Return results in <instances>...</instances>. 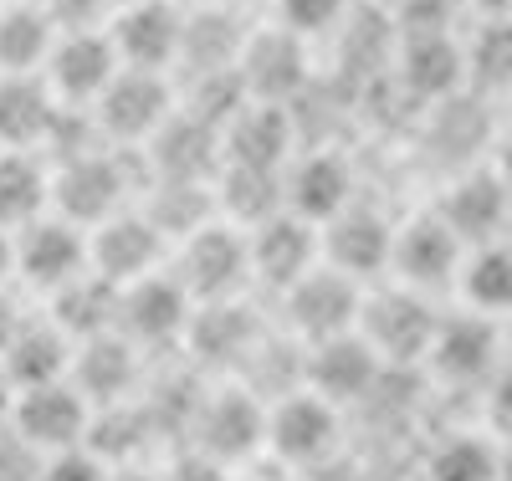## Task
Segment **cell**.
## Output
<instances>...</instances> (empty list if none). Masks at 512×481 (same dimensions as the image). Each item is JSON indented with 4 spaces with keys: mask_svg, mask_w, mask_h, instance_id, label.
I'll use <instances>...</instances> for the list:
<instances>
[{
    "mask_svg": "<svg viewBox=\"0 0 512 481\" xmlns=\"http://www.w3.org/2000/svg\"><path fill=\"white\" fill-rule=\"evenodd\" d=\"M175 277L185 282V292L200 302H236V292L251 282V241L236 221L210 215L205 226H195L190 236H180L175 251Z\"/></svg>",
    "mask_w": 512,
    "mask_h": 481,
    "instance_id": "obj_1",
    "label": "cell"
},
{
    "mask_svg": "<svg viewBox=\"0 0 512 481\" xmlns=\"http://www.w3.org/2000/svg\"><path fill=\"white\" fill-rule=\"evenodd\" d=\"M175 113H180V103H175L169 77L144 72V67H118L108 93L93 103V123L113 149H144Z\"/></svg>",
    "mask_w": 512,
    "mask_h": 481,
    "instance_id": "obj_2",
    "label": "cell"
},
{
    "mask_svg": "<svg viewBox=\"0 0 512 481\" xmlns=\"http://www.w3.org/2000/svg\"><path fill=\"white\" fill-rule=\"evenodd\" d=\"M52 210L62 221L93 231L103 226L108 215L128 210V174L123 159L113 149H88V154H72L62 164H52Z\"/></svg>",
    "mask_w": 512,
    "mask_h": 481,
    "instance_id": "obj_3",
    "label": "cell"
},
{
    "mask_svg": "<svg viewBox=\"0 0 512 481\" xmlns=\"http://www.w3.org/2000/svg\"><path fill=\"white\" fill-rule=\"evenodd\" d=\"M93 415H98L93 400L82 395L72 379H52V384L16 389L11 430L26 446H36L41 456H57V451H72V446H88Z\"/></svg>",
    "mask_w": 512,
    "mask_h": 481,
    "instance_id": "obj_4",
    "label": "cell"
},
{
    "mask_svg": "<svg viewBox=\"0 0 512 481\" xmlns=\"http://www.w3.org/2000/svg\"><path fill=\"white\" fill-rule=\"evenodd\" d=\"M93 272V256H88V231L62 221L57 210H47L41 221L16 231V277L36 292L57 297L62 287H72L77 277Z\"/></svg>",
    "mask_w": 512,
    "mask_h": 481,
    "instance_id": "obj_5",
    "label": "cell"
},
{
    "mask_svg": "<svg viewBox=\"0 0 512 481\" xmlns=\"http://www.w3.org/2000/svg\"><path fill=\"white\" fill-rule=\"evenodd\" d=\"M287 323L303 343H323L333 333H354L359 328V308H364V282L344 277L338 267L318 261L308 277H297L287 292Z\"/></svg>",
    "mask_w": 512,
    "mask_h": 481,
    "instance_id": "obj_6",
    "label": "cell"
},
{
    "mask_svg": "<svg viewBox=\"0 0 512 481\" xmlns=\"http://www.w3.org/2000/svg\"><path fill=\"white\" fill-rule=\"evenodd\" d=\"M436 313L425 308V292L415 287H390V292H374L364 297L359 308V333L374 343V354L384 364H410L431 354V338H436Z\"/></svg>",
    "mask_w": 512,
    "mask_h": 481,
    "instance_id": "obj_7",
    "label": "cell"
},
{
    "mask_svg": "<svg viewBox=\"0 0 512 481\" xmlns=\"http://www.w3.org/2000/svg\"><path fill=\"white\" fill-rule=\"evenodd\" d=\"M200 302L185 292V282L175 272H149L139 282L123 287V308H118V333L139 348H159V343H180L195 323Z\"/></svg>",
    "mask_w": 512,
    "mask_h": 481,
    "instance_id": "obj_8",
    "label": "cell"
},
{
    "mask_svg": "<svg viewBox=\"0 0 512 481\" xmlns=\"http://www.w3.org/2000/svg\"><path fill=\"white\" fill-rule=\"evenodd\" d=\"M88 256H93L98 277H108L113 287H128V282H139V277L164 267L169 236L159 231V221L149 210H118L103 226L88 231Z\"/></svg>",
    "mask_w": 512,
    "mask_h": 481,
    "instance_id": "obj_9",
    "label": "cell"
},
{
    "mask_svg": "<svg viewBox=\"0 0 512 481\" xmlns=\"http://www.w3.org/2000/svg\"><path fill=\"white\" fill-rule=\"evenodd\" d=\"M461 261H466V241L446 226V215H415L410 226L395 231V251H390V277L400 287L415 292H436L446 282L461 277Z\"/></svg>",
    "mask_w": 512,
    "mask_h": 481,
    "instance_id": "obj_10",
    "label": "cell"
},
{
    "mask_svg": "<svg viewBox=\"0 0 512 481\" xmlns=\"http://www.w3.org/2000/svg\"><path fill=\"white\" fill-rule=\"evenodd\" d=\"M113 47L123 67L144 72H169L180 62V36H185V11L175 0H128L113 11Z\"/></svg>",
    "mask_w": 512,
    "mask_h": 481,
    "instance_id": "obj_11",
    "label": "cell"
},
{
    "mask_svg": "<svg viewBox=\"0 0 512 481\" xmlns=\"http://www.w3.org/2000/svg\"><path fill=\"white\" fill-rule=\"evenodd\" d=\"M118 67H123V62H118L113 36L98 26V31H62L41 72H47L52 93H57L67 108H93V103L108 93V82L118 77Z\"/></svg>",
    "mask_w": 512,
    "mask_h": 481,
    "instance_id": "obj_12",
    "label": "cell"
},
{
    "mask_svg": "<svg viewBox=\"0 0 512 481\" xmlns=\"http://www.w3.org/2000/svg\"><path fill=\"white\" fill-rule=\"evenodd\" d=\"M384 374V359L374 354V343L354 328V333H333L323 343H308V359H303V384L313 395H323L328 405H354L364 400L374 379Z\"/></svg>",
    "mask_w": 512,
    "mask_h": 481,
    "instance_id": "obj_13",
    "label": "cell"
},
{
    "mask_svg": "<svg viewBox=\"0 0 512 481\" xmlns=\"http://www.w3.org/2000/svg\"><path fill=\"white\" fill-rule=\"evenodd\" d=\"M308 41L292 36L287 26H267V31H251L246 47H241V82L256 103H297L308 87Z\"/></svg>",
    "mask_w": 512,
    "mask_h": 481,
    "instance_id": "obj_14",
    "label": "cell"
},
{
    "mask_svg": "<svg viewBox=\"0 0 512 481\" xmlns=\"http://www.w3.org/2000/svg\"><path fill=\"white\" fill-rule=\"evenodd\" d=\"M246 241H251V277L277 287V292H287L297 277H308L323 261V231L313 221H303V215H292V210L251 226Z\"/></svg>",
    "mask_w": 512,
    "mask_h": 481,
    "instance_id": "obj_15",
    "label": "cell"
},
{
    "mask_svg": "<svg viewBox=\"0 0 512 481\" xmlns=\"http://www.w3.org/2000/svg\"><path fill=\"white\" fill-rule=\"evenodd\" d=\"M323 231V261L328 267H338L344 277H354V282H374V277H384L390 272V251H395V226L384 221L379 210H369V205H349V210H338L328 226H318Z\"/></svg>",
    "mask_w": 512,
    "mask_h": 481,
    "instance_id": "obj_16",
    "label": "cell"
},
{
    "mask_svg": "<svg viewBox=\"0 0 512 481\" xmlns=\"http://www.w3.org/2000/svg\"><path fill=\"white\" fill-rule=\"evenodd\" d=\"M282 190H287L292 215H303L313 226H328L338 210L354 205V164L338 149H308V154L287 159Z\"/></svg>",
    "mask_w": 512,
    "mask_h": 481,
    "instance_id": "obj_17",
    "label": "cell"
},
{
    "mask_svg": "<svg viewBox=\"0 0 512 481\" xmlns=\"http://www.w3.org/2000/svg\"><path fill=\"white\" fill-rule=\"evenodd\" d=\"M292 159V118L287 103H246L221 128V169H267L282 174Z\"/></svg>",
    "mask_w": 512,
    "mask_h": 481,
    "instance_id": "obj_18",
    "label": "cell"
},
{
    "mask_svg": "<svg viewBox=\"0 0 512 481\" xmlns=\"http://www.w3.org/2000/svg\"><path fill=\"white\" fill-rule=\"evenodd\" d=\"M395 77L400 93L415 103H446L456 98V87L466 82V47H456V36H400L395 47Z\"/></svg>",
    "mask_w": 512,
    "mask_h": 481,
    "instance_id": "obj_19",
    "label": "cell"
},
{
    "mask_svg": "<svg viewBox=\"0 0 512 481\" xmlns=\"http://www.w3.org/2000/svg\"><path fill=\"white\" fill-rule=\"evenodd\" d=\"M333 441H338V405H328L313 389L267 410V446L282 461H297V466L323 461L333 451Z\"/></svg>",
    "mask_w": 512,
    "mask_h": 481,
    "instance_id": "obj_20",
    "label": "cell"
},
{
    "mask_svg": "<svg viewBox=\"0 0 512 481\" xmlns=\"http://www.w3.org/2000/svg\"><path fill=\"white\" fill-rule=\"evenodd\" d=\"M195 435H200V451L210 461H241L256 446H267V410L246 389H221V395H210L200 405Z\"/></svg>",
    "mask_w": 512,
    "mask_h": 481,
    "instance_id": "obj_21",
    "label": "cell"
},
{
    "mask_svg": "<svg viewBox=\"0 0 512 481\" xmlns=\"http://www.w3.org/2000/svg\"><path fill=\"white\" fill-rule=\"evenodd\" d=\"M62 98L41 72H0V149H36L47 144Z\"/></svg>",
    "mask_w": 512,
    "mask_h": 481,
    "instance_id": "obj_22",
    "label": "cell"
},
{
    "mask_svg": "<svg viewBox=\"0 0 512 481\" xmlns=\"http://www.w3.org/2000/svg\"><path fill=\"white\" fill-rule=\"evenodd\" d=\"M139 379V343H128L123 333H98L82 338L72 354V384L93 400V410L123 405L128 389Z\"/></svg>",
    "mask_w": 512,
    "mask_h": 481,
    "instance_id": "obj_23",
    "label": "cell"
},
{
    "mask_svg": "<svg viewBox=\"0 0 512 481\" xmlns=\"http://www.w3.org/2000/svg\"><path fill=\"white\" fill-rule=\"evenodd\" d=\"M507 210H512V190L502 185V174H492V169L461 174V180L446 190V200H441L446 226L466 241V251L482 246V241H497L502 226H507Z\"/></svg>",
    "mask_w": 512,
    "mask_h": 481,
    "instance_id": "obj_24",
    "label": "cell"
},
{
    "mask_svg": "<svg viewBox=\"0 0 512 481\" xmlns=\"http://www.w3.org/2000/svg\"><path fill=\"white\" fill-rule=\"evenodd\" d=\"M144 149H149V159H154V174H159V180H190V185H205V169H216V174H221V134H216L210 123L190 118L185 108L169 118Z\"/></svg>",
    "mask_w": 512,
    "mask_h": 481,
    "instance_id": "obj_25",
    "label": "cell"
},
{
    "mask_svg": "<svg viewBox=\"0 0 512 481\" xmlns=\"http://www.w3.org/2000/svg\"><path fill=\"white\" fill-rule=\"evenodd\" d=\"M72 354H77V343L62 333L57 318H21L0 369H6V379L16 389H31V384L72 379Z\"/></svg>",
    "mask_w": 512,
    "mask_h": 481,
    "instance_id": "obj_26",
    "label": "cell"
},
{
    "mask_svg": "<svg viewBox=\"0 0 512 481\" xmlns=\"http://www.w3.org/2000/svg\"><path fill=\"white\" fill-rule=\"evenodd\" d=\"M502 354V328L487 313H461V318H441L436 338H431V359L446 379H482Z\"/></svg>",
    "mask_w": 512,
    "mask_h": 481,
    "instance_id": "obj_27",
    "label": "cell"
},
{
    "mask_svg": "<svg viewBox=\"0 0 512 481\" xmlns=\"http://www.w3.org/2000/svg\"><path fill=\"white\" fill-rule=\"evenodd\" d=\"M52 210V159L36 149H0V226L21 231Z\"/></svg>",
    "mask_w": 512,
    "mask_h": 481,
    "instance_id": "obj_28",
    "label": "cell"
},
{
    "mask_svg": "<svg viewBox=\"0 0 512 481\" xmlns=\"http://www.w3.org/2000/svg\"><path fill=\"white\" fill-rule=\"evenodd\" d=\"M246 26L231 6H200V11H185V36H180V62L195 72H226L241 62V47H246ZM175 62V67H180Z\"/></svg>",
    "mask_w": 512,
    "mask_h": 481,
    "instance_id": "obj_29",
    "label": "cell"
},
{
    "mask_svg": "<svg viewBox=\"0 0 512 481\" xmlns=\"http://www.w3.org/2000/svg\"><path fill=\"white\" fill-rule=\"evenodd\" d=\"M118 308H123V287L88 272V277H77L72 287L57 292L52 318L62 323V333L72 343H82V338H98V333H118Z\"/></svg>",
    "mask_w": 512,
    "mask_h": 481,
    "instance_id": "obj_30",
    "label": "cell"
},
{
    "mask_svg": "<svg viewBox=\"0 0 512 481\" xmlns=\"http://www.w3.org/2000/svg\"><path fill=\"white\" fill-rule=\"evenodd\" d=\"M57 26L41 6L6 0L0 6V72H41L57 47Z\"/></svg>",
    "mask_w": 512,
    "mask_h": 481,
    "instance_id": "obj_31",
    "label": "cell"
},
{
    "mask_svg": "<svg viewBox=\"0 0 512 481\" xmlns=\"http://www.w3.org/2000/svg\"><path fill=\"white\" fill-rule=\"evenodd\" d=\"M461 292L466 308H477L487 318H507L512 313V246L507 241H482L466 251L461 261Z\"/></svg>",
    "mask_w": 512,
    "mask_h": 481,
    "instance_id": "obj_32",
    "label": "cell"
},
{
    "mask_svg": "<svg viewBox=\"0 0 512 481\" xmlns=\"http://www.w3.org/2000/svg\"><path fill=\"white\" fill-rule=\"evenodd\" d=\"M502 451L482 435H451L431 451V481H497Z\"/></svg>",
    "mask_w": 512,
    "mask_h": 481,
    "instance_id": "obj_33",
    "label": "cell"
},
{
    "mask_svg": "<svg viewBox=\"0 0 512 481\" xmlns=\"http://www.w3.org/2000/svg\"><path fill=\"white\" fill-rule=\"evenodd\" d=\"M466 77L482 87H512V21L487 16L477 41L466 47Z\"/></svg>",
    "mask_w": 512,
    "mask_h": 481,
    "instance_id": "obj_34",
    "label": "cell"
},
{
    "mask_svg": "<svg viewBox=\"0 0 512 481\" xmlns=\"http://www.w3.org/2000/svg\"><path fill=\"white\" fill-rule=\"evenodd\" d=\"M277 6V26H287L292 36H333L349 21V0H272Z\"/></svg>",
    "mask_w": 512,
    "mask_h": 481,
    "instance_id": "obj_35",
    "label": "cell"
},
{
    "mask_svg": "<svg viewBox=\"0 0 512 481\" xmlns=\"http://www.w3.org/2000/svg\"><path fill=\"white\" fill-rule=\"evenodd\" d=\"M461 0H395V36H446Z\"/></svg>",
    "mask_w": 512,
    "mask_h": 481,
    "instance_id": "obj_36",
    "label": "cell"
},
{
    "mask_svg": "<svg viewBox=\"0 0 512 481\" xmlns=\"http://www.w3.org/2000/svg\"><path fill=\"white\" fill-rule=\"evenodd\" d=\"M41 481H113V471L93 446H72L41 461Z\"/></svg>",
    "mask_w": 512,
    "mask_h": 481,
    "instance_id": "obj_37",
    "label": "cell"
},
{
    "mask_svg": "<svg viewBox=\"0 0 512 481\" xmlns=\"http://www.w3.org/2000/svg\"><path fill=\"white\" fill-rule=\"evenodd\" d=\"M41 11L52 16L57 31H98L108 11H118L113 0H41Z\"/></svg>",
    "mask_w": 512,
    "mask_h": 481,
    "instance_id": "obj_38",
    "label": "cell"
},
{
    "mask_svg": "<svg viewBox=\"0 0 512 481\" xmlns=\"http://www.w3.org/2000/svg\"><path fill=\"white\" fill-rule=\"evenodd\" d=\"M41 456L16 430H0V481H41Z\"/></svg>",
    "mask_w": 512,
    "mask_h": 481,
    "instance_id": "obj_39",
    "label": "cell"
},
{
    "mask_svg": "<svg viewBox=\"0 0 512 481\" xmlns=\"http://www.w3.org/2000/svg\"><path fill=\"white\" fill-rule=\"evenodd\" d=\"M16 328H21V313H16V302H6V297H0V359H6V348H11Z\"/></svg>",
    "mask_w": 512,
    "mask_h": 481,
    "instance_id": "obj_40",
    "label": "cell"
},
{
    "mask_svg": "<svg viewBox=\"0 0 512 481\" xmlns=\"http://www.w3.org/2000/svg\"><path fill=\"white\" fill-rule=\"evenodd\" d=\"M16 277V231L0 226V287Z\"/></svg>",
    "mask_w": 512,
    "mask_h": 481,
    "instance_id": "obj_41",
    "label": "cell"
},
{
    "mask_svg": "<svg viewBox=\"0 0 512 481\" xmlns=\"http://www.w3.org/2000/svg\"><path fill=\"white\" fill-rule=\"evenodd\" d=\"M11 410H16V384L0 369V430H11Z\"/></svg>",
    "mask_w": 512,
    "mask_h": 481,
    "instance_id": "obj_42",
    "label": "cell"
},
{
    "mask_svg": "<svg viewBox=\"0 0 512 481\" xmlns=\"http://www.w3.org/2000/svg\"><path fill=\"white\" fill-rule=\"evenodd\" d=\"M497 174H502V185L512 190V134H507V144H502V154H497Z\"/></svg>",
    "mask_w": 512,
    "mask_h": 481,
    "instance_id": "obj_43",
    "label": "cell"
},
{
    "mask_svg": "<svg viewBox=\"0 0 512 481\" xmlns=\"http://www.w3.org/2000/svg\"><path fill=\"white\" fill-rule=\"evenodd\" d=\"M466 6H477V11H487V16H507L512 0H466Z\"/></svg>",
    "mask_w": 512,
    "mask_h": 481,
    "instance_id": "obj_44",
    "label": "cell"
},
{
    "mask_svg": "<svg viewBox=\"0 0 512 481\" xmlns=\"http://www.w3.org/2000/svg\"><path fill=\"white\" fill-rule=\"evenodd\" d=\"M497 481H512V451H502V471H497Z\"/></svg>",
    "mask_w": 512,
    "mask_h": 481,
    "instance_id": "obj_45",
    "label": "cell"
},
{
    "mask_svg": "<svg viewBox=\"0 0 512 481\" xmlns=\"http://www.w3.org/2000/svg\"><path fill=\"white\" fill-rule=\"evenodd\" d=\"M502 348L512 354V313H507V328H502Z\"/></svg>",
    "mask_w": 512,
    "mask_h": 481,
    "instance_id": "obj_46",
    "label": "cell"
},
{
    "mask_svg": "<svg viewBox=\"0 0 512 481\" xmlns=\"http://www.w3.org/2000/svg\"><path fill=\"white\" fill-rule=\"evenodd\" d=\"M113 6H128V0H113Z\"/></svg>",
    "mask_w": 512,
    "mask_h": 481,
    "instance_id": "obj_47",
    "label": "cell"
},
{
    "mask_svg": "<svg viewBox=\"0 0 512 481\" xmlns=\"http://www.w3.org/2000/svg\"><path fill=\"white\" fill-rule=\"evenodd\" d=\"M0 6H6V0H0Z\"/></svg>",
    "mask_w": 512,
    "mask_h": 481,
    "instance_id": "obj_48",
    "label": "cell"
},
{
    "mask_svg": "<svg viewBox=\"0 0 512 481\" xmlns=\"http://www.w3.org/2000/svg\"><path fill=\"white\" fill-rule=\"evenodd\" d=\"M236 6H241V0H236Z\"/></svg>",
    "mask_w": 512,
    "mask_h": 481,
    "instance_id": "obj_49",
    "label": "cell"
}]
</instances>
